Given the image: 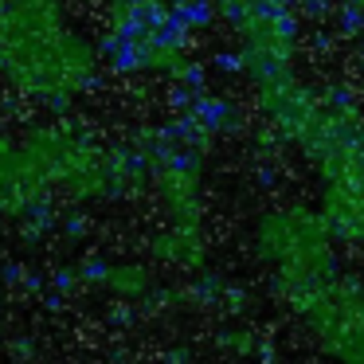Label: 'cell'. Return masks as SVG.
Wrapping results in <instances>:
<instances>
[{
  "label": "cell",
  "mask_w": 364,
  "mask_h": 364,
  "mask_svg": "<svg viewBox=\"0 0 364 364\" xmlns=\"http://www.w3.org/2000/svg\"><path fill=\"white\" fill-rule=\"evenodd\" d=\"M184 114H192V118L204 129H212V134H235V129H243L239 106L228 102V98H215V95H196L192 110H184Z\"/></svg>",
  "instance_id": "1"
},
{
  "label": "cell",
  "mask_w": 364,
  "mask_h": 364,
  "mask_svg": "<svg viewBox=\"0 0 364 364\" xmlns=\"http://www.w3.org/2000/svg\"><path fill=\"white\" fill-rule=\"evenodd\" d=\"M333 32L341 40H360L364 36V9L353 0H341V9L333 12Z\"/></svg>",
  "instance_id": "2"
},
{
  "label": "cell",
  "mask_w": 364,
  "mask_h": 364,
  "mask_svg": "<svg viewBox=\"0 0 364 364\" xmlns=\"http://www.w3.org/2000/svg\"><path fill=\"white\" fill-rule=\"evenodd\" d=\"M173 12L192 28V32H204V28H212V20H215V4H212V0H176Z\"/></svg>",
  "instance_id": "3"
},
{
  "label": "cell",
  "mask_w": 364,
  "mask_h": 364,
  "mask_svg": "<svg viewBox=\"0 0 364 364\" xmlns=\"http://www.w3.org/2000/svg\"><path fill=\"white\" fill-rule=\"evenodd\" d=\"M106 282H110L118 294H126V298H137V294H145L149 278H145L141 267H122V270H110V278H106Z\"/></svg>",
  "instance_id": "4"
},
{
  "label": "cell",
  "mask_w": 364,
  "mask_h": 364,
  "mask_svg": "<svg viewBox=\"0 0 364 364\" xmlns=\"http://www.w3.org/2000/svg\"><path fill=\"white\" fill-rule=\"evenodd\" d=\"M321 102L329 106V110H356V106H353V90H348L345 82H337V87H329V90H325V95H321Z\"/></svg>",
  "instance_id": "5"
},
{
  "label": "cell",
  "mask_w": 364,
  "mask_h": 364,
  "mask_svg": "<svg viewBox=\"0 0 364 364\" xmlns=\"http://www.w3.org/2000/svg\"><path fill=\"white\" fill-rule=\"evenodd\" d=\"M110 270L114 267L106 259H87L79 267V278H82V282H106V278H110Z\"/></svg>",
  "instance_id": "6"
},
{
  "label": "cell",
  "mask_w": 364,
  "mask_h": 364,
  "mask_svg": "<svg viewBox=\"0 0 364 364\" xmlns=\"http://www.w3.org/2000/svg\"><path fill=\"white\" fill-rule=\"evenodd\" d=\"M333 0H301V16L306 20H317V24H321V20H333Z\"/></svg>",
  "instance_id": "7"
},
{
  "label": "cell",
  "mask_w": 364,
  "mask_h": 364,
  "mask_svg": "<svg viewBox=\"0 0 364 364\" xmlns=\"http://www.w3.org/2000/svg\"><path fill=\"white\" fill-rule=\"evenodd\" d=\"M204 79H208V75H204V67H200V63H184V67H181V75H176V82L192 87L196 95H204Z\"/></svg>",
  "instance_id": "8"
},
{
  "label": "cell",
  "mask_w": 364,
  "mask_h": 364,
  "mask_svg": "<svg viewBox=\"0 0 364 364\" xmlns=\"http://www.w3.org/2000/svg\"><path fill=\"white\" fill-rule=\"evenodd\" d=\"M212 67H215V71H223V75H235V71H243V51H215Z\"/></svg>",
  "instance_id": "9"
},
{
  "label": "cell",
  "mask_w": 364,
  "mask_h": 364,
  "mask_svg": "<svg viewBox=\"0 0 364 364\" xmlns=\"http://www.w3.org/2000/svg\"><path fill=\"white\" fill-rule=\"evenodd\" d=\"M51 282H55V290H63V294H71L75 286L82 282L79 278V270H71V267H63V270H55V278H51Z\"/></svg>",
  "instance_id": "10"
},
{
  "label": "cell",
  "mask_w": 364,
  "mask_h": 364,
  "mask_svg": "<svg viewBox=\"0 0 364 364\" xmlns=\"http://www.w3.org/2000/svg\"><path fill=\"white\" fill-rule=\"evenodd\" d=\"M0 282H9V286L24 282V270H20L16 262H4V270H0Z\"/></svg>",
  "instance_id": "11"
},
{
  "label": "cell",
  "mask_w": 364,
  "mask_h": 364,
  "mask_svg": "<svg viewBox=\"0 0 364 364\" xmlns=\"http://www.w3.org/2000/svg\"><path fill=\"white\" fill-rule=\"evenodd\" d=\"M259 184H262V188H274V184H278V173H274L270 165H259Z\"/></svg>",
  "instance_id": "12"
},
{
  "label": "cell",
  "mask_w": 364,
  "mask_h": 364,
  "mask_svg": "<svg viewBox=\"0 0 364 364\" xmlns=\"http://www.w3.org/2000/svg\"><path fill=\"white\" fill-rule=\"evenodd\" d=\"M329 48H333V36L329 32H314V51H321V55H325Z\"/></svg>",
  "instance_id": "13"
},
{
  "label": "cell",
  "mask_w": 364,
  "mask_h": 364,
  "mask_svg": "<svg viewBox=\"0 0 364 364\" xmlns=\"http://www.w3.org/2000/svg\"><path fill=\"white\" fill-rule=\"evenodd\" d=\"M82 231H87V220H82V215H71V220H67V235H82Z\"/></svg>",
  "instance_id": "14"
},
{
  "label": "cell",
  "mask_w": 364,
  "mask_h": 364,
  "mask_svg": "<svg viewBox=\"0 0 364 364\" xmlns=\"http://www.w3.org/2000/svg\"><path fill=\"white\" fill-rule=\"evenodd\" d=\"M24 290H28V294H40V290H43V278H40V274H28V278H24Z\"/></svg>",
  "instance_id": "15"
},
{
  "label": "cell",
  "mask_w": 364,
  "mask_h": 364,
  "mask_svg": "<svg viewBox=\"0 0 364 364\" xmlns=\"http://www.w3.org/2000/svg\"><path fill=\"white\" fill-rule=\"evenodd\" d=\"M356 55H360V63H364V36H360V51H356Z\"/></svg>",
  "instance_id": "16"
},
{
  "label": "cell",
  "mask_w": 364,
  "mask_h": 364,
  "mask_svg": "<svg viewBox=\"0 0 364 364\" xmlns=\"http://www.w3.org/2000/svg\"><path fill=\"white\" fill-rule=\"evenodd\" d=\"M353 4H360V9H364V0H353Z\"/></svg>",
  "instance_id": "17"
},
{
  "label": "cell",
  "mask_w": 364,
  "mask_h": 364,
  "mask_svg": "<svg viewBox=\"0 0 364 364\" xmlns=\"http://www.w3.org/2000/svg\"><path fill=\"white\" fill-rule=\"evenodd\" d=\"M278 4H290V0H278Z\"/></svg>",
  "instance_id": "18"
}]
</instances>
